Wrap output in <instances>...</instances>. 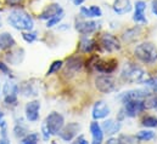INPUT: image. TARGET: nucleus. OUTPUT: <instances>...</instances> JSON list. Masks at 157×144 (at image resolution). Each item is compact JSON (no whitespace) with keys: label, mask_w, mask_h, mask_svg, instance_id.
Here are the masks:
<instances>
[{"label":"nucleus","mask_w":157,"mask_h":144,"mask_svg":"<svg viewBox=\"0 0 157 144\" xmlns=\"http://www.w3.org/2000/svg\"><path fill=\"white\" fill-rule=\"evenodd\" d=\"M145 11H146V1L136 0L134 4V15H133V21L136 24H146L147 23Z\"/></svg>","instance_id":"9b49d317"},{"label":"nucleus","mask_w":157,"mask_h":144,"mask_svg":"<svg viewBox=\"0 0 157 144\" xmlns=\"http://www.w3.org/2000/svg\"><path fill=\"white\" fill-rule=\"evenodd\" d=\"M1 119H4V113L0 110V120H1Z\"/></svg>","instance_id":"a18cd8bd"},{"label":"nucleus","mask_w":157,"mask_h":144,"mask_svg":"<svg viewBox=\"0 0 157 144\" xmlns=\"http://www.w3.org/2000/svg\"><path fill=\"white\" fill-rule=\"evenodd\" d=\"M89 66H91L95 70L102 74H111L117 69V61L115 58L101 59L99 57H91L89 61Z\"/></svg>","instance_id":"20e7f679"},{"label":"nucleus","mask_w":157,"mask_h":144,"mask_svg":"<svg viewBox=\"0 0 157 144\" xmlns=\"http://www.w3.org/2000/svg\"><path fill=\"white\" fill-rule=\"evenodd\" d=\"M62 67H63V61H61V59L54 61V62L50 64V68L48 69L46 75L49 76V75H52V74H55V73H59V70H60Z\"/></svg>","instance_id":"cd10ccee"},{"label":"nucleus","mask_w":157,"mask_h":144,"mask_svg":"<svg viewBox=\"0 0 157 144\" xmlns=\"http://www.w3.org/2000/svg\"><path fill=\"white\" fill-rule=\"evenodd\" d=\"M96 88L102 93H111L117 90V80L112 75H100L95 79Z\"/></svg>","instance_id":"423d86ee"},{"label":"nucleus","mask_w":157,"mask_h":144,"mask_svg":"<svg viewBox=\"0 0 157 144\" xmlns=\"http://www.w3.org/2000/svg\"><path fill=\"white\" fill-rule=\"evenodd\" d=\"M121 77L124 82L140 84L146 80V72L135 63H128L123 67L121 72Z\"/></svg>","instance_id":"7ed1b4c3"},{"label":"nucleus","mask_w":157,"mask_h":144,"mask_svg":"<svg viewBox=\"0 0 157 144\" xmlns=\"http://www.w3.org/2000/svg\"><path fill=\"white\" fill-rule=\"evenodd\" d=\"M150 93L146 91V90H130V91H127L124 93H122L119 96V99L123 102L125 101H132V99H145Z\"/></svg>","instance_id":"a211bd4d"},{"label":"nucleus","mask_w":157,"mask_h":144,"mask_svg":"<svg viewBox=\"0 0 157 144\" xmlns=\"http://www.w3.org/2000/svg\"><path fill=\"white\" fill-rule=\"evenodd\" d=\"M151 11L157 17V0H152L151 1Z\"/></svg>","instance_id":"79ce46f5"},{"label":"nucleus","mask_w":157,"mask_h":144,"mask_svg":"<svg viewBox=\"0 0 157 144\" xmlns=\"http://www.w3.org/2000/svg\"><path fill=\"white\" fill-rule=\"evenodd\" d=\"M41 135H43V139L44 141H49V138H50V132L48 131V128L45 127V125H43V127H41Z\"/></svg>","instance_id":"4c0bfd02"},{"label":"nucleus","mask_w":157,"mask_h":144,"mask_svg":"<svg viewBox=\"0 0 157 144\" xmlns=\"http://www.w3.org/2000/svg\"><path fill=\"white\" fill-rule=\"evenodd\" d=\"M90 132H91V137H93L91 144H102V142H104V131H102L101 126L99 125V122L94 121V122L90 124Z\"/></svg>","instance_id":"412c9836"},{"label":"nucleus","mask_w":157,"mask_h":144,"mask_svg":"<svg viewBox=\"0 0 157 144\" xmlns=\"http://www.w3.org/2000/svg\"><path fill=\"white\" fill-rule=\"evenodd\" d=\"M22 39H23L26 42L32 44V42H34V41L38 39V33H37V32H32V31H29V32H23V33H22Z\"/></svg>","instance_id":"7c9ffc66"},{"label":"nucleus","mask_w":157,"mask_h":144,"mask_svg":"<svg viewBox=\"0 0 157 144\" xmlns=\"http://www.w3.org/2000/svg\"><path fill=\"white\" fill-rule=\"evenodd\" d=\"M141 32H143V29H141V27L139 24L138 26H134V27L127 29L122 34V40L124 42H127V44H132V42H134L139 36L141 35Z\"/></svg>","instance_id":"aec40b11"},{"label":"nucleus","mask_w":157,"mask_h":144,"mask_svg":"<svg viewBox=\"0 0 157 144\" xmlns=\"http://www.w3.org/2000/svg\"><path fill=\"white\" fill-rule=\"evenodd\" d=\"M61 13H65L63 7L57 2H52L48 6H45V9L39 13L38 18L41 21H48V20H50V18L57 16V15H61Z\"/></svg>","instance_id":"f8f14e48"},{"label":"nucleus","mask_w":157,"mask_h":144,"mask_svg":"<svg viewBox=\"0 0 157 144\" xmlns=\"http://www.w3.org/2000/svg\"><path fill=\"white\" fill-rule=\"evenodd\" d=\"M2 93L4 96L10 95V93H18V86L12 82H6L2 87Z\"/></svg>","instance_id":"c756f323"},{"label":"nucleus","mask_w":157,"mask_h":144,"mask_svg":"<svg viewBox=\"0 0 157 144\" xmlns=\"http://www.w3.org/2000/svg\"><path fill=\"white\" fill-rule=\"evenodd\" d=\"M7 22L12 28L21 32H29V31H33L34 28L33 17L23 9L11 10L7 16Z\"/></svg>","instance_id":"f257e3e1"},{"label":"nucleus","mask_w":157,"mask_h":144,"mask_svg":"<svg viewBox=\"0 0 157 144\" xmlns=\"http://www.w3.org/2000/svg\"><path fill=\"white\" fill-rule=\"evenodd\" d=\"M73 144H88V141L85 139L84 136H78V137L76 138V141L73 142Z\"/></svg>","instance_id":"ea45409f"},{"label":"nucleus","mask_w":157,"mask_h":144,"mask_svg":"<svg viewBox=\"0 0 157 144\" xmlns=\"http://www.w3.org/2000/svg\"><path fill=\"white\" fill-rule=\"evenodd\" d=\"M38 141H39L38 133H29L21 139V144H38Z\"/></svg>","instance_id":"c85d7f7f"},{"label":"nucleus","mask_w":157,"mask_h":144,"mask_svg":"<svg viewBox=\"0 0 157 144\" xmlns=\"http://www.w3.org/2000/svg\"><path fill=\"white\" fill-rule=\"evenodd\" d=\"M0 70L4 73V74H9V73H10V68L7 67V64L0 62Z\"/></svg>","instance_id":"a19ab883"},{"label":"nucleus","mask_w":157,"mask_h":144,"mask_svg":"<svg viewBox=\"0 0 157 144\" xmlns=\"http://www.w3.org/2000/svg\"><path fill=\"white\" fill-rule=\"evenodd\" d=\"M109 114H110V107H109L105 102L99 101V102H96V103L94 104V107H93V113H91L94 120L105 119V117L109 116Z\"/></svg>","instance_id":"dca6fc26"},{"label":"nucleus","mask_w":157,"mask_h":144,"mask_svg":"<svg viewBox=\"0 0 157 144\" xmlns=\"http://www.w3.org/2000/svg\"><path fill=\"white\" fill-rule=\"evenodd\" d=\"M125 116L134 117L139 113H143L145 110L144 106V99H132V101H125L123 102V109Z\"/></svg>","instance_id":"9d476101"},{"label":"nucleus","mask_w":157,"mask_h":144,"mask_svg":"<svg viewBox=\"0 0 157 144\" xmlns=\"http://www.w3.org/2000/svg\"><path fill=\"white\" fill-rule=\"evenodd\" d=\"M101 128H102V131L106 133V135H109V136H112V135H115V133H117L118 131L121 130V122L119 121H115V120H106V121H104L102 122V126H101Z\"/></svg>","instance_id":"4be33fe9"},{"label":"nucleus","mask_w":157,"mask_h":144,"mask_svg":"<svg viewBox=\"0 0 157 144\" xmlns=\"http://www.w3.org/2000/svg\"><path fill=\"white\" fill-rule=\"evenodd\" d=\"M122 144H136V137H132V136H125V135H121L119 138Z\"/></svg>","instance_id":"f704fd0d"},{"label":"nucleus","mask_w":157,"mask_h":144,"mask_svg":"<svg viewBox=\"0 0 157 144\" xmlns=\"http://www.w3.org/2000/svg\"><path fill=\"white\" fill-rule=\"evenodd\" d=\"M0 27H1V22H0Z\"/></svg>","instance_id":"49530a36"},{"label":"nucleus","mask_w":157,"mask_h":144,"mask_svg":"<svg viewBox=\"0 0 157 144\" xmlns=\"http://www.w3.org/2000/svg\"><path fill=\"white\" fill-rule=\"evenodd\" d=\"M118 143H119V139L118 138H110L106 142V144H118Z\"/></svg>","instance_id":"37998d69"},{"label":"nucleus","mask_w":157,"mask_h":144,"mask_svg":"<svg viewBox=\"0 0 157 144\" xmlns=\"http://www.w3.org/2000/svg\"><path fill=\"white\" fill-rule=\"evenodd\" d=\"M39 110H40V103L39 101H31L26 104L25 108V114L26 119L29 122H36L39 119Z\"/></svg>","instance_id":"2eb2a0df"},{"label":"nucleus","mask_w":157,"mask_h":144,"mask_svg":"<svg viewBox=\"0 0 157 144\" xmlns=\"http://www.w3.org/2000/svg\"><path fill=\"white\" fill-rule=\"evenodd\" d=\"M72 1V4L75 5V6H82V4L85 1V0H71Z\"/></svg>","instance_id":"c03bdc74"},{"label":"nucleus","mask_w":157,"mask_h":144,"mask_svg":"<svg viewBox=\"0 0 157 144\" xmlns=\"http://www.w3.org/2000/svg\"><path fill=\"white\" fill-rule=\"evenodd\" d=\"M79 13L82 18L91 20V18H100L102 16V10L98 5H90V6H80Z\"/></svg>","instance_id":"4468645a"},{"label":"nucleus","mask_w":157,"mask_h":144,"mask_svg":"<svg viewBox=\"0 0 157 144\" xmlns=\"http://www.w3.org/2000/svg\"><path fill=\"white\" fill-rule=\"evenodd\" d=\"M44 125L51 136H56V135H59L61 128L65 126V119L60 113L52 111L46 116Z\"/></svg>","instance_id":"39448f33"},{"label":"nucleus","mask_w":157,"mask_h":144,"mask_svg":"<svg viewBox=\"0 0 157 144\" xmlns=\"http://www.w3.org/2000/svg\"><path fill=\"white\" fill-rule=\"evenodd\" d=\"M1 131V138H0V144H11L9 138H7V128L4 127V128H0Z\"/></svg>","instance_id":"e433bc0d"},{"label":"nucleus","mask_w":157,"mask_h":144,"mask_svg":"<svg viewBox=\"0 0 157 144\" xmlns=\"http://www.w3.org/2000/svg\"><path fill=\"white\" fill-rule=\"evenodd\" d=\"M4 102L6 104H15L17 102V93H10V95H6L5 98H4Z\"/></svg>","instance_id":"c9c22d12"},{"label":"nucleus","mask_w":157,"mask_h":144,"mask_svg":"<svg viewBox=\"0 0 157 144\" xmlns=\"http://www.w3.org/2000/svg\"><path fill=\"white\" fill-rule=\"evenodd\" d=\"M134 56L144 64H155L157 62V47L150 41H144L134 49Z\"/></svg>","instance_id":"f03ea898"},{"label":"nucleus","mask_w":157,"mask_h":144,"mask_svg":"<svg viewBox=\"0 0 157 144\" xmlns=\"http://www.w3.org/2000/svg\"><path fill=\"white\" fill-rule=\"evenodd\" d=\"M13 132H15V136L17 138H23L27 135V128L22 125H16L13 128Z\"/></svg>","instance_id":"473e14b6"},{"label":"nucleus","mask_w":157,"mask_h":144,"mask_svg":"<svg viewBox=\"0 0 157 144\" xmlns=\"http://www.w3.org/2000/svg\"><path fill=\"white\" fill-rule=\"evenodd\" d=\"M141 125L144 127H150V128H154V127H157V117L154 116V115H147L141 121Z\"/></svg>","instance_id":"bb28decb"},{"label":"nucleus","mask_w":157,"mask_h":144,"mask_svg":"<svg viewBox=\"0 0 157 144\" xmlns=\"http://www.w3.org/2000/svg\"><path fill=\"white\" fill-rule=\"evenodd\" d=\"M133 9L132 6V1L130 0H115L113 5H112V10L116 15H125L128 12H130Z\"/></svg>","instance_id":"6ab92c4d"},{"label":"nucleus","mask_w":157,"mask_h":144,"mask_svg":"<svg viewBox=\"0 0 157 144\" xmlns=\"http://www.w3.org/2000/svg\"><path fill=\"white\" fill-rule=\"evenodd\" d=\"M15 45H16V40L10 33L4 32L0 34V50H10L15 47Z\"/></svg>","instance_id":"5701e85b"},{"label":"nucleus","mask_w":157,"mask_h":144,"mask_svg":"<svg viewBox=\"0 0 157 144\" xmlns=\"http://www.w3.org/2000/svg\"><path fill=\"white\" fill-rule=\"evenodd\" d=\"M63 66H65L63 76L71 79L78 72H80V69L84 66V61H83V58L80 56H73V57H70L66 61V64H63Z\"/></svg>","instance_id":"6e6552de"},{"label":"nucleus","mask_w":157,"mask_h":144,"mask_svg":"<svg viewBox=\"0 0 157 144\" xmlns=\"http://www.w3.org/2000/svg\"><path fill=\"white\" fill-rule=\"evenodd\" d=\"M23 50L22 49H17V50H15V51H11V52H9L7 55H6V61L9 62V63H11V64H17V63H20L22 59H23V57L21 56H18V53L20 52H22Z\"/></svg>","instance_id":"b1692460"},{"label":"nucleus","mask_w":157,"mask_h":144,"mask_svg":"<svg viewBox=\"0 0 157 144\" xmlns=\"http://www.w3.org/2000/svg\"><path fill=\"white\" fill-rule=\"evenodd\" d=\"M144 106L145 109H154L157 111V96L156 95H149L145 99H144Z\"/></svg>","instance_id":"393cba45"},{"label":"nucleus","mask_w":157,"mask_h":144,"mask_svg":"<svg viewBox=\"0 0 157 144\" xmlns=\"http://www.w3.org/2000/svg\"><path fill=\"white\" fill-rule=\"evenodd\" d=\"M22 1H23V0H5L6 5H9V6H12V7H15V6L20 5Z\"/></svg>","instance_id":"58836bf2"},{"label":"nucleus","mask_w":157,"mask_h":144,"mask_svg":"<svg viewBox=\"0 0 157 144\" xmlns=\"http://www.w3.org/2000/svg\"><path fill=\"white\" fill-rule=\"evenodd\" d=\"M100 45L105 51H107L110 53L119 51L122 49L119 39L116 35L111 34V33H104L100 36Z\"/></svg>","instance_id":"1a4fd4ad"},{"label":"nucleus","mask_w":157,"mask_h":144,"mask_svg":"<svg viewBox=\"0 0 157 144\" xmlns=\"http://www.w3.org/2000/svg\"><path fill=\"white\" fill-rule=\"evenodd\" d=\"M80 130V125L77 122H70L68 125L63 126L61 128V131L59 132V136L61 137L62 141L65 142H70L72 141L77 135H78V131Z\"/></svg>","instance_id":"ddd939ff"},{"label":"nucleus","mask_w":157,"mask_h":144,"mask_svg":"<svg viewBox=\"0 0 157 144\" xmlns=\"http://www.w3.org/2000/svg\"><path fill=\"white\" fill-rule=\"evenodd\" d=\"M63 17H65V13H61V15H57V16H55V17L48 20V21H46V28H52V27L57 26V24L63 20Z\"/></svg>","instance_id":"2f4dec72"},{"label":"nucleus","mask_w":157,"mask_h":144,"mask_svg":"<svg viewBox=\"0 0 157 144\" xmlns=\"http://www.w3.org/2000/svg\"><path fill=\"white\" fill-rule=\"evenodd\" d=\"M79 51L82 53H91L98 47V42L89 35H83L79 40Z\"/></svg>","instance_id":"f3484780"},{"label":"nucleus","mask_w":157,"mask_h":144,"mask_svg":"<svg viewBox=\"0 0 157 144\" xmlns=\"http://www.w3.org/2000/svg\"><path fill=\"white\" fill-rule=\"evenodd\" d=\"M143 84H145V86H147L150 90L157 92V76H154V77H149L146 79Z\"/></svg>","instance_id":"72a5a7b5"},{"label":"nucleus","mask_w":157,"mask_h":144,"mask_svg":"<svg viewBox=\"0 0 157 144\" xmlns=\"http://www.w3.org/2000/svg\"><path fill=\"white\" fill-rule=\"evenodd\" d=\"M135 137L139 141H150V139H152L155 137V133L152 131H150V130H143V131H139Z\"/></svg>","instance_id":"a878e982"},{"label":"nucleus","mask_w":157,"mask_h":144,"mask_svg":"<svg viewBox=\"0 0 157 144\" xmlns=\"http://www.w3.org/2000/svg\"><path fill=\"white\" fill-rule=\"evenodd\" d=\"M100 22L93 21V20H85V18H77L76 20V31L82 35H90L95 33L100 28Z\"/></svg>","instance_id":"0eeeda50"}]
</instances>
